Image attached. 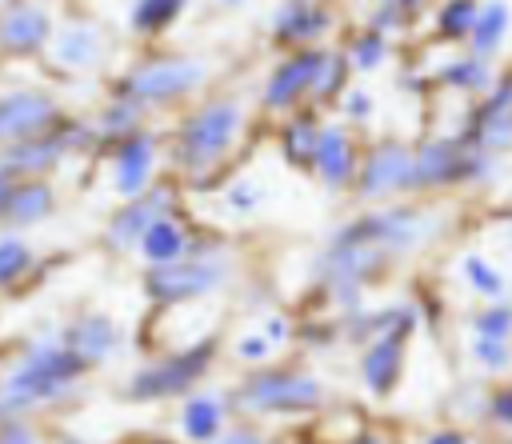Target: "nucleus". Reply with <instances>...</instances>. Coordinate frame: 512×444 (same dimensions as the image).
Segmentation results:
<instances>
[{
    "label": "nucleus",
    "instance_id": "1",
    "mask_svg": "<svg viewBox=\"0 0 512 444\" xmlns=\"http://www.w3.org/2000/svg\"><path fill=\"white\" fill-rule=\"evenodd\" d=\"M252 124V104L244 92H204L188 108H180L164 156L168 168L188 184H216L228 160L240 152Z\"/></svg>",
    "mask_w": 512,
    "mask_h": 444
},
{
    "label": "nucleus",
    "instance_id": "2",
    "mask_svg": "<svg viewBox=\"0 0 512 444\" xmlns=\"http://www.w3.org/2000/svg\"><path fill=\"white\" fill-rule=\"evenodd\" d=\"M84 372L88 368L60 340V324H40L0 372V420H16L68 400L80 392Z\"/></svg>",
    "mask_w": 512,
    "mask_h": 444
},
{
    "label": "nucleus",
    "instance_id": "3",
    "mask_svg": "<svg viewBox=\"0 0 512 444\" xmlns=\"http://www.w3.org/2000/svg\"><path fill=\"white\" fill-rule=\"evenodd\" d=\"M212 76H216V68L208 56L156 48V52H144V56L120 64L112 72L108 92L128 96L156 116V112H180L192 100H200L212 88Z\"/></svg>",
    "mask_w": 512,
    "mask_h": 444
},
{
    "label": "nucleus",
    "instance_id": "4",
    "mask_svg": "<svg viewBox=\"0 0 512 444\" xmlns=\"http://www.w3.org/2000/svg\"><path fill=\"white\" fill-rule=\"evenodd\" d=\"M240 280V256L236 248L216 236V232H192V244L180 260L144 268V296L156 308H176V304H204L224 296Z\"/></svg>",
    "mask_w": 512,
    "mask_h": 444
},
{
    "label": "nucleus",
    "instance_id": "5",
    "mask_svg": "<svg viewBox=\"0 0 512 444\" xmlns=\"http://www.w3.org/2000/svg\"><path fill=\"white\" fill-rule=\"evenodd\" d=\"M416 152V196H452V192H484L500 180L504 160L468 144L452 132H424L412 140Z\"/></svg>",
    "mask_w": 512,
    "mask_h": 444
},
{
    "label": "nucleus",
    "instance_id": "6",
    "mask_svg": "<svg viewBox=\"0 0 512 444\" xmlns=\"http://www.w3.org/2000/svg\"><path fill=\"white\" fill-rule=\"evenodd\" d=\"M356 236H364L368 244H376L380 252H388L396 264L428 252L444 228H448V212L440 204H432V196H408V200H392V204H372L360 208L356 216L344 220Z\"/></svg>",
    "mask_w": 512,
    "mask_h": 444
},
{
    "label": "nucleus",
    "instance_id": "7",
    "mask_svg": "<svg viewBox=\"0 0 512 444\" xmlns=\"http://www.w3.org/2000/svg\"><path fill=\"white\" fill-rule=\"evenodd\" d=\"M232 412L240 416H300L328 404V380L312 368L296 364H264L248 368V376L228 392Z\"/></svg>",
    "mask_w": 512,
    "mask_h": 444
},
{
    "label": "nucleus",
    "instance_id": "8",
    "mask_svg": "<svg viewBox=\"0 0 512 444\" xmlns=\"http://www.w3.org/2000/svg\"><path fill=\"white\" fill-rule=\"evenodd\" d=\"M216 364V336L184 344V348H168L148 356L140 368H132V376L124 380L120 396L132 404H156V400H172V396H188L192 388L204 384V376Z\"/></svg>",
    "mask_w": 512,
    "mask_h": 444
},
{
    "label": "nucleus",
    "instance_id": "9",
    "mask_svg": "<svg viewBox=\"0 0 512 444\" xmlns=\"http://www.w3.org/2000/svg\"><path fill=\"white\" fill-rule=\"evenodd\" d=\"M352 196H356L360 208L416 196V152H412V140H404L396 132H380V136L364 140Z\"/></svg>",
    "mask_w": 512,
    "mask_h": 444
},
{
    "label": "nucleus",
    "instance_id": "10",
    "mask_svg": "<svg viewBox=\"0 0 512 444\" xmlns=\"http://www.w3.org/2000/svg\"><path fill=\"white\" fill-rule=\"evenodd\" d=\"M116 60V36L100 16L72 12L56 20V32L48 40L44 64L64 80H88L108 72Z\"/></svg>",
    "mask_w": 512,
    "mask_h": 444
},
{
    "label": "nucleus",
    "instance_id": "11",
    "mask_svg": "<svg viewBox=\"0 0 512 444\" xmlns=\"http://www.w3.org/2000/svg\"><path fill=\"white\" fill-rule=\"evenodd\" d=\"M168 212H180V184L176 180H156L148 192H140L136 200H120L116 212L104 220V248L116 256H136L140 236Z\"/></svg>",
    "mask_w": 512,
    "mask_h": 444
},
{
    "label": "nucleus",
    "instance_id": "12",
    "mask_svg": "<svg viewBox=\"0 0 512 444\" xmlns=\"http://www.w3.org/2000/svg\"><path fill=\"white\" fill-rule=\"evenodd\" d=\"M320 52L324 48H292V52H280L272 60V68L264 72L260 92H256V108L268 120H284L288 112L308 108V92H312Z\"/></svg>",
    "mask_w": 512,
    "mask_h": 444
},
{
    "label": "nucleus",
    "instance_id": "13",
    "mask_svg": "<svg viewBox=\"0 0 512 444\" xmlns=\"http://www.w3.org/2000/svg\"><path fill=\"white\" fill-rule=\"evenodd\" d=\"M164 164H168V156H164V140L156 136V128H140V132L124 136L120 144H112L108 148V188H112L116 204L148 192L160 180Z\"/></svg>",
    "mask_w": 512,
    "mask_h": 444
},
{
    "label": "nucleus",
    "instance_id": "14",
    "mask_svg": "<svg viewBox=\"0 0 512 444\" xmlns=\"http://www.w3.org/2000/svg\"><path fill=\"white\" fill-rule=\"evenodd\" d=\"M340 32L336 0H276L268 16V40L280 52L292 48H324Z\"/></svg>",
    "mask_w": 512,
    "mask_h": 444
},
{
    "label": "nucleus",
    "instance_id": "15",
    "mask_svg": "<svg viewBox=\"0 0 512 444\" xmlns=\"http://www.w3.org/2000/svg\"><path fill=\"white\" fill-rule=\"evenodd\" d=\"M360 152H364L360 132L348 128L336 116H324L320 140H316V152H312V164H308V176L324 188V196H348L352 184H356Z\"/></svg>",
    "mask_w": 512,
    "mask_h": 444
},
{
    "label": "nucleus",
    "instance_id": "16",
    "mask_svg": "<svg viewBox=\"0 0 512 444\" xmlns=\"http://www.w3.org/2000/svg\"><path fill=\"white\" fill-rule=\"evenodd\" d=\"M64 116H68V108L52 88H36V84L4 88L0 92V148L40 136V132H52Z\"/></svg>",
    "mask_w": 512,
    "mask_h": 444
},
{
    "label": "nucleus",
    "instance_id": "17",
    "mask_svg": "<svg viewBox=\"0 0 512 444\" xmlns=\"http://www.w3.org/2000/svg\"><path fill=\"white\" fill-rule=\"evenodd\" d=\"M56 12L48 0H8L0 8V56L4 60H44L56 32Z\"/></svg>",
    "mask_w": 512,
    "mask_h": 444
},
{
    "label": "nucleus",
    "instance_id": "18",
    "mask_svg": "<svg viewBox=\"0 0 512 444\" xmlns=\"http://www.w3.org/2000/svg\"><path fill=\"white\" fill-rule=\"evenodd\" d=\"M60 340L68 344V352L84 364V368H104L120 356L124 348V328L116 324V316L100 312V308H88V312H76L60 324Z\"/></svg>",
    "mask_w": 512,
    "mask_h": 444
},
{
    "label": "nucleus",
    "instance_id": "19",
    "mask_svg": "<svg viewBox=\"0 0 512 444\" xmlns=\"http://www.w3.org/2000/svg\"><path fill=\"white\" fill-rule=\"evenodd\" d=\"M408 344L412 336H372L356 348V376L368 396L384 400L400 388L404 368H408Z\"/></svg>",
    "mask_w": 512,
    "mask_h": 444
},
{
    "label": "nucleus",
    "instance_id": "20",
    "mask_svg": "<svg viewBox=\"0 0 512 444\" xmlns=\"http://www.w3.org/2000/svg\"><path fill=\"white\" fill-rule=\"evenodd\" d=\"M496 68H500L496 60H484V56H476V52H468V48H448V52L428 68V80H432V88H440V92H448V96L472 104V100H480V96L492 88Z\"/></svg>",
    "mask_w": 512,
    "mask_h": 444
},
{
    "label": "nucleus",
    "instance_id": "21",
    "mask_svg": "<svg viewBox=\"0 0 512 444\" xmlns=\"http://www.w3.org/2000/svg\"><path fill=\"white\" fill-rule=\"evenodd\" d=\"M456 132L468 144H476L480 152H488L496 160H512V104L480 96V100L464 104Z\"/></svg>",
    "mask_w": 512,
    "mask_h": 444
},
{
    "label": "nucleus",
    "instance_id": "22",
    "mask_svg": "<svg viewBox=\"0 0 512 444\" xmlns=\"http://www.w3.org/2000/svg\"><path fill=\"white\" fill-rule=\"evenodd\" d=\"M60 196L52 176H32V180H12L8 196L0 200V232H24L44 224L56 212Z\"/></svg>",
    "mask_w": 512,
    "mask_h": 444
},
{
    "label": "nucleus",
    "instance_id": "23",
    "mask_svg": "<svg viewBox=\"0 0 512 444\" xmlns=\"http://www.w3.org/2000/svg\"><path fill=\"white\" fill-rule=\"evenodd\" d=\"M452 272H456V284L476 300V304H492V300H512V272L488 256L484 248L468 244L456 252L452 260Z\"/></svg>",
    "mask_w": 512,
    "mask_h": 444
},
{
    "label": "nucleus",
    "instance_id": "24",
    "mask_svg": "<svg viewBox=\"0 0 512 444\" xmlns=\"http://www.w3.org/2000/svg\"><path fill=\"white\" fill-rule=\"evenodd\" d=\"M180 436L188 444H212L220 436V428L232 416L228 392H212V388H192L188 396H180Z\"/></svg>",
    "mask_w": 512,
    "mask_h": 444
},
{
    "label": "nucleus",
    "instance_id": "25",
    "mask_svg": "<svg viewBox=\"0 0 512 444\" xmlns=\"http://www.w3.org/2000/svg\"><path fill=\"white\" fill-rule=\"evenodd\" d=\"M188 8L192 0H132L124 12V36L136 44H156L188 16Z\"/></svg>",
    "mask_w": 512,
    "mask_h": 444
},
{
    "label": "nucleus",
    "instance_id": "26",
    "mask_svg": "<svg viewBox=\"0 0 512 444\" xmlns=\"http://www.w3.org/2000/svg\"><path fill=\"white\" fill-rule=\"evenodd\" d=\"M320 124H324V112H316V108H300V112H288L284 120H276V152L288 168L308 172L316 140H320Z\"/></svg>",
    "mask_w": 512,
    "mask_h": 444
},
{
    "label": "nucleus",
    "instance_id": "27",
    "mask_svg": "<svg viewBox=\"0 0 512 444\" xmlns=\"http://www.w3.org/2000/svg\"><path fill=\"white\" fill-rule=\"evenodd\" d=\"M340 52H344L352 76H376V72H384L396 60V40L388 32H380V28H372V24L360 20L356 28L344 32Z\"/></svg>",
    "mask_w": 512,
    "mask_h": 444
},
{
    "label": "nucleus",
    "instance_id": "28",
    "mask_svg": "<svg viewBox=\"0 0 512 444\" xmlns=\"http://www.w3.org/2000/svg\"><path fill=\"white\" fill-rule=\"evenodd\" d=\"M92 120V132H96V148H112V144H120L124 136H132V132H140V128H148V120H152V112L148 108H140L136 100H128V96H116V92H108L104 96V104L88 116Z\"/></svg>",
    "mask_w": 512,
    "mask_h": 444
},
{
    "label": "nucleus",
    "instance_id": "29",
    "mask_svg": "<svg viewBox=\"0 0 512 444\" xmlns=\"http://www.w3.org/2000/svg\"><path fill=\"white\" fill-rule=\"evenodd\" d=\"M508 40H512V4L508 0H480L476 24H472L464 48L500 64V56L508 52Z\"/></svg>",
    "mask_w": 512,
    "mask_h": 444
},
{
    "label": "nucleus",
    "instance_id": "30",
    "mask_svg": "<svg viewBox=\"0 0 512 444\" xmlns=\"http://www.w3.org/2000/svg\"><path fill=\"white\" fill-rule=\"evenodd\" d=\"M188 244H192V228L180 220V212H168V216H160V220L140 236L136 256H140L144 268H160V264L180 260V256L188 252Z\"/></svg>",
    "mask_w": 512,
    "mask_h": 444
},
{
    "label": "nucleus",
    "instance_id": "31",
    "mask_svg": "<svg viewBox=\"0 0 512 444\" xmlns=\"http://www.w3.org/2000/svg\"><path fill=\"white\" fill-rule=\"evenodd\" d=\"M352 80H356V76H352L348 60H344L340 44H324L320 64H316V76H312L308 108H316V112H332V108H336V100L344 96V88H348Z\"/></svg>",
    "mask_w": 512,
    "mask_h": 444
},
{
    "label": "nucleus",
    "instance_id": "32",
    "mask_svg": "<svg viewBox=\"0 0 512 444\" xmlns=\"http://www.w3.org/2000/svg\"><path fill=\"white\" fill-rule=\"evenodd\" d=\"M480 0H436L428 12V28H432V44L440 48H464L468 32L476 24Z\"/></svg>",
    "mask_w": 512,
    "mask_h": 444
},
{
    "label": "nucleus",
    "instance_id": "33",
    "mask_svg": "<svg viewBox=\"0 0 512 444\" xmlns=\"http://www.w3.org/2000/svg\"><path fill=\"white\" fill-rule=\"evenodd\" d=\"M264 204H268V180L256 176V172L232 176L216 188V208H220L224 220H252Z\"/></svg>",
    "mask_w": 512,
    "mask_h": 444
},
{
    "label": "nucleus",
    "instance_id": "34",
    "mask_svg": "<svg viewBox=\"0 0 512 444\" xmlns=\"http://www.w3.org/2000/svg\"><path fill=\"white\" fill-rule=\"evenodd\" d=\"M280 344L268 336V328L252 316V324H244L232 340H228V356L236 360V364H244V368H264V364H276L280 360Z\"/></svg>",
    "mask_w": 512,
    "mask_h": 444
},
{
    "label": "nucleus",
    "instance_id": "35",
    "mask_svg": "<svg viewBox=\"0 0 512 444\" xmlns=\"http://www.w3.org/2000/svg\"><path fill=\"white\" fill-rule=\"evenodd\" d=\"M40 264V252L20 232H0V292L20 288Z\"/></svg>",
    "mask_w": 512,
    "mask_h": 444
},
{
    "label": "nucleus",
    "instance_id": "36",
    "mask_svg": "<svg viewBox=\"0 0 512 444\" xmlns=\"http://www.w3.org/2000/svg\"><path fill=\"white\" fill-rule=\"evenodd\" d=\"M464 360H468L484 380H508V376H512V340L468 336V340H464Z\"/></svg>",
    "mask_w": 512,
    "mask_h": 444
},
{
    "label": "nucleus",
    "instance_id": "37",
    "mask_svg": "<svg viewBox=\"0 0 512 444\" xmlns=\"http://www.w3.org/2000/svg\"><path fill=\"white\" fill-rule=\"evenodd\" d=\"M336 120H344L348 128H356V132H368L372 124H376V112H380V100H376V92L372 88H364V84H348L344 88V96L336 100Z\"/></svg>",
    "mask_w": 512,
    "mask_h": 444
},
{
    "label": "nucleus",
    "instance_id": "38",
    "mask_svg": "<svg viewBox=\"0 0 512 444\" xmlns=\"http://www.w3.org/2000/svg\"><path fill=\"white\" fill-rule=\"evenodd\" d=\"M468 328V336H496V340H512V300H492V304H476L464 312L460 320Z\"/></svg>",
    "mask_w": 512,
    "mask_h": 444
},
{
    "label": "nucleus",
    "instance_id": "39",
    "mask_svg": "<svg viewBox=\"0 0 512 444\" xmlns=\"http://www.w3.org/2000/svg\"><path fill=\"white\" fill-rule=\"evenodd\" d=\"M480 420L492 424L496 432H508V436H512V376H508V380H492V384H484Z\"/></svg>",
    "mask_w": 512,
    "mask_h": 444
},
{
    "label": "nucleus",
    "instance_id": "40",
    "mask_svg": "<svg viewBox=\"0 0 512 444\" xmlns=\"http://www.w3.org/2000/svg\"><path fill=\"white\" fill-rule=\"evenodd\" d=\"M0 444H40V436L24 416H16V420H0Z\"/></svg>",
    "mask_w": 512,
    "mask_h": 444
},
{
    "label": "nucleus",
    "instance_id": "41",
    "mask_svg": "<svg viewBox=\"0 0 512 444\" xmlns=\"http://www.w3.org/2000/svg\"><path fill=\"white\" fill-rule=\"evenodd\" d=\"M212 444H268V440H264L252 424H232V428L224 424V428H220V436H216Z\"/></svg>",
    "mask_w": 512,
    "mask_h": 444
},
{
    "label": "nucleus",
    "instance_id": "42",
    "mask_svg": "<svg viewBox=\"0 0 512 444\" xmlns=\"http://www.w3.org/2000/svg\"><path fill=\"white\" fill-rule=\"evenodd\" d=\"M424 444H472V440L460 428H436L432 436H424Z\"/></svg>",
    "mask_w": 512,
    "mask_h": 444
},
{
    "label": "nucleus",
    "instance_id": "43",
    "mask_svg": "<svg viewBox=\"0 0 512 444\" xmlns=\"http://www.w3.org/2000/svg\"><path fill=\"white\" fill-rule=\"evenodd\" d=\"M212 12H244L252 0H204Z\"/></svg>",
    "mask_w": 512,
    "mask_h": 444
},
{
    "label": "nucleus",
    "instance_id": "44",
    "mask_svg": "<svg viewBox=\"0 0 512 444\" xmlns=\"http://www.w3.org/2000/svg\"><path fill=\"white\" fill-rule=\"evenodd\" d=\"M344 444H392L388 436H380V432H356L352 440H344Z\"/></svg>",
    "mask_w": 512,
    "mask_h": 444
},
{
    "label": "nucleus",
    "instance_id": "45",
    "mask_svg": "<svg viewBox=\"0 0 512 444\" xmlns=\"http://www.w3.org/2000/svg\"><path fill=\"white\" fill-rule=\"evenodd\" d=\"M12 180H16V176H8V172H0V200L8 196V188H12Z\"/></svg>",
    "mask_w": 512,
    "mask_h": 444
},
{
    "label": "nucleus",
    "instance_id": "46",
    "mask_svg": "<svg viewBox=\"0 0 512 444\" xmlns=\"http://www.w3.org/2000/svg\"><path fill=\"white\" fill-rule=\"evenodd\" d=\"M392 4H396V0H364V12H368V8H392Z\"/></svg>",
    "mask_w": 512,
    "mask_h": 444
},
{
    "label": "nucleus",
    "instance_id": "47",
    "mask_svg": "<svg viewBox=\"0 0 512 444\" xmlns=\"http://www.w3.org/2000/svg\"><path fill=\"white\" fill-rule=\"evenodd\" d=\"M148 444H172V440H148Z\"/></svg>",
    "mask_w": 512,
    "mask_h": 444
},
{
    "label": "nucleus",
    "instance_id": "48",
    "mask_svg": "<svg viewBox=\"0 0 512 444\" xmlns=\"http://www.w3.org/2000/svg\"><path fill=\"white\" fill-rule=\"evenodd\" d=\"M4 4H8V0H0V8H4Z\"/></svg>",
    "mask_w": 512,
    "mask_h": 444
}]
</instances>
